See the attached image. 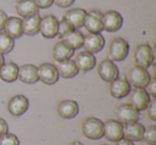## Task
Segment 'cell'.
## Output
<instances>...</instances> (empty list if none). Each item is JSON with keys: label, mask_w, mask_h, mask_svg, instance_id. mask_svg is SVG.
<instances>
[{"label": "cell", "mask_w": 156, "mask_h": 145, "mask_svg": "<svg viewBox=\"0 0 156 145\" xmlns=\"http://www.w3.org/2000/svg\"><path fill=\"white\" fill-rule=\"evenodd\" d=\"M39 9H48L54 5V0H34Z\"/></svg>", "instance_id": "obj_35"}, {"label": "cell", "mask_w": 156, "mask_h": 145, "mask_svg": "<svg viewBox=\"0 0 156 145\" xmlns=\"http://www.w3.org/2000/svg\"><path fill=\"white\" fill-rule=\"evenodd\" d=\"M74 2H75V0H54L55 5L59 8H62V9H67Z\"/></svg>", "instance_id": "obj_34"}, {"label": "cell", "mask_w": 156, "mask_h": 145, "mask_svg": "<svg viewBox=\"0 0 156 145\" xmlns=\"http://www.w3.org/2000/svg\"><path fill=\"white\" fill-rule=\"evenodd\" d=\"M115 145H135V144H134V142H133V141L123 138L122 140L118 141V142L115 143Z\"/></svg>", "instance_id": "obj_38"}, {"label": "cell", "mask_w": 156, "mask_h": 145, "mask_svg": "<svg viewBox=\"0 0 156 145\" xmlns=\"http://www.w3.org/2000/svg\"><path fill=\"white\" fill-rule=\"evenodd\" d=\"M129 54V44L122 37H115L111 41L108 49L109 59L113 62H122Z\"/></svg>", "instance_id": "obj_3"}, {"label": "cell", "mask_w": 156, "mask_h": 145, "mask_svg": "<svg viewBox=\"0 0 156 145\" xmlns=\"http://www.w3.org/2000/svg\"><path fill=\"white\" fill-rule=\"evenodd\" d=\"M83 39H85V35L83 33L81 32L80 30H78V29H75L73 30L71 33L66 35V36L63 37V41L66 42L74 50L76 49H79V48L83 47Z\"/></svg>", "instance_id": "obj_27"}, {"label": "cell", "mask_w": 156, "mask_h": 145, "mask_svg": "<svg viewBox=\"0 0 156 145\" xmlns=\"http://www.w3.org/2000/svg\"><path fill=\"white\" fill-rule=\"evenodd\" d=\"M29 109V99L23 94H17L10 98L8 102V111L13 116H20Z\"/></svg>", "instance_id": "obj_9"}, {"label": "cell", "mask_w": 156, "mask_h": 145, "mask_svg": "<svg viewBox=\"0 0 156 145\" xmlns=\"http://www.w3.org/2000/svg\"><path fill=\"white\" fill-rule=\"evenodd\" d=\"M124 128V138L130 140L133 142H139L143 140V134H144L145 127L139 122L125 124L123 125Z\"/></svg>", "instance_id": "obj_19"}, {"label": "cell", "mask_w": 156, "mask_h": 145, "mask_svg": "<svg viewBox=\"0 0 156 145\" xmlns=\"http://www.w3.org/2000/svg\"><path fill=\"white\" fill-rule=\"evenodd\" d=\"M39 73V80L47 85H52L58 82L59 74L57 71L56 65L51 63H43L37 67Z\"/></svg>", "instance_id": "obj_11"}, {"label": "cell", "mask_w": 156, "mask_h": 145, "mask_svg": "<svg viewBox=\"0 0 156 145\" xmlns=\"http://www.w3.org/2000/svg\"><path fill=\"white\" fill-rule=\"evenodd\" d=\"M23 22V34L33 36L40 32V22H41V16L39 13L35 15L29 16L22 20Z\"/></svg>", "instance_id": "obj_25"}, {"label": "cell", "mask_w": 156, "mask_h": 145, "mask_svg": "<svg viewBox=\"0 0 156 145\" xmlns=\"http://www.w3.org/2000/svg\"><path fill=\"white\" fill-rule=\"evenodd\" d=\"M151 74L147 68H142L139 66H133L127 71V81L134 88L145 89L151 80Z\"/></svg>", "instance_id": "obj_4"}, {"label": "cell", "mask_w": 156, "mask_h": 145, "mask_svg": "<svg viewBox=\"0 0 156 145\" xmlns=\"http://www.w3.org/2000/svg\"><path fill=\"white\" fill-rule=\"evenodd\" d=\"M40 33L45 39H54L58 33V19L56 16L48 14L41 17L40 22Z\"/></svg>", "instance_id": "obj_12"}, {"label": "cell", "mask_w": 156, "mask_h": 145, "mask_svg": "<svg viewBox=\"0 0 156 145\" xmlns=\"http://www.w3.org/2000/svg\"><path fill=\"white\" fill-rule=\"evenodd\" d=\"M7 19H8V15L5 14V12H3L2 10H0V31L3 30V27H5Z\"/></svg>", "instance_id": "obj_37"}, {"label": "cell", "mask_w": 156, "mask_h": 145, "mask_svg": "<svg viewBox=\"0 0 156 145\" xmlns=\"http://www.w3.org/2000/svg\"><path fill=\"white\" fill-rule=\"evenodd\" d=\"M129 104L137 109L138 111L147 110L150 102H151V96L147 92L145 89L140 88H134L129 92Z\"/></svg>", "instance_id": "obj_8"}, {"label": "cell", "mask_w": 156, "mask_h": 145, "mask_svg": "<svg viewBox=\"0 0 156 145\" xmlns=\"http://www.w3.org/2000/svg\"><path fill=\"white\" fill-rule=\"evenodd\" d=\"M69 145H85L83 143H81L80 141H74V142H72Z\"/></svg>", "instance_id": "obj_40"}, {"label": "cell", "mask_w": 156, "mask_h": 145, "mask_svg": "<svg viewBox=\"0 0 156 145\" xmlns=\"http://www.w3.org/2000/svg\"><path fill=\"white\" fill-rule=\"evenodd\" d=\"M132 85L126 78H117L109 85V94L115 99H122L129 94Z\"/></svg>", "instance_id": "obj_14"}, {"label": "cell", "mask_w": 156, "mask_h": 145, "mask_svg": "<svg viewBox=\"0 0 156 145\" xmlns=\"http://www.w3.org/2000/svg\"><path fill=\"white\" fill-rule=\"evenodd\" d=\"M76 66L78 67V69L81 71H90L91 69H93L96 65V58L93 54L89 51H81L76 56L75 60Z\"/></svg>", "instance_id": "obj_18"}, {"label": "cell", "mask_w": 156, "mask_h": 145, "mask_svg": "<svg viewBox=\"0 0 156 145\" xmlns=\"http://www.w3.org/2000/svg\"><path fill=\"white\" fill-rule=\"evenodd\" d=\"M14 40L10 37L7 33L0 32V54H7L13 50Z\"/></svg>", "instance_id": "obj_28"}, {"label": "cell", "mask_w": 156, "mask_h": 145, "mask_svg": "<svg viewBox=\"0 0 156 145\" xmlns=\"http://www.w3.org/2000/svg\"><path fill=\"white\" fill-rule=\"evenodd\" d=\"M75 50L63 40L57 42L52 48V57L57 62H62L65 60H69L73 57Z\"/></svg>", "instance_id": "obj_20"}, {"label": "cell", "mask_w": 156, "mask_h": 145, "mask_svg": "<svg viewBox=\"0 0 156 145\" xmlns=\"http://www.w3.org/2000/svg\"><path fill=\"white\" fill-rule=\"evenodd\" d=\"M57 111L60 117L64 119H72L77 116L79 113V105L76 100L65 99L59 102Z\"/></svg>", "instance_id": "obj_16"}, {"label": "cell", "mask_w": 156, "mask_h": 145, "mask_svg": "<svg viewBox=\"0 0 156 145\" xmlns=\"http://www.w3.org/2000/svg\"><path fill=\"white\" fill-rule=\"evenodd\" d=\"M73 30H75L73 28V26L67 20H65L64 18H62L61 20H58V33H57V35L61 40L64 36H66L69 33H71Z\"/></svg>", "instance_id": "obj_29"}, {"label": "cell", "mask_w": 156, "mask_h": 145, "mask_svg": "<svg viewBox=\"0 0 156 145\" xmlns=\"http://www.w3.org/2000/svg\"><path fill=\"white\" fill-rule=\"evenodd\" d=\"M8 132H9V126H8V123L3 119L0 117V136L8 133Z\"/></svg>", "instance_id": "obj_36"}, {"label": "cell", "mask_w": 156, "mask_h": 145, "mask_svg": "<svg viewBox=\"0 0 156 145\" xmlns=\"http://www.w3.org/2000/svg\"><path fill=\"white\" fill-rule=\"evenodd\" d=\"M98 74L103 81L110 83L119 78V68L110 59H104L98 66Z\"/></svg>", "instance_id": "obj_6"}, {"label": "cell", "mask_w": 156, "mask_h": 145, "mask_svg": "<svg viewBox=\"0 0 156 145\" xmlns=\"http://www.w3.org/2000/svg\"><path fill=\"white\" fill-rule=\"evenodd\" d=\"M143 140L145 141L147 145H156V126L150 125L145 128Z\"/></svg>", "instance_id": "obj_30"}, {"label": "cell", "mask_w": 156, "mask_h": 145, "mask_svg": "<svg viewBox=\"0 0 156 145\" xmlns=\"http://www.w3.org/2000/svg\"><path fill=\"white\" fill-rule=\"evenodd\" d=\"M103 22V28L107 32H115V31L120 30L123 25V17L122 15L117 11H107L103 13L102 17Z\"/></svg>", "instance_id": "obj_10"}, {"label": "cell", "mask_w": 156, "mask_h": 145, "mask_svg": "<svg viewBox=\"0 0 156 145\" xmlns=\"http://www.w3.org/2000/svg\"><path fill=\"white\" fill-rule=\"evenodd\" d=\"M0 145H20V139L13 133H5L0 136Z\"/></svg>", "instance_id": "obj_31"}, {"label": "cell", "mask_w": 156, "mask_h": 145, "mask_svg": "<svg viewBox=\"0 0 156 145\" xmlns=\"http://www.w3.org/2000/svg\"><path fill=\"white\" fill-rule=\"evenodd\" d=\"M105 37L101 33H89L85 35L83 39V45L86 51H89L91 54H98L104 48L105 46Z\"/></svg>", "instance_id": "obj_15"}, {"label": "cell", "mask_w": 156, "mask_h": 145, "mask_svg": "<svg viewBox=\"0 0 156 145\" xmlns=\"http://www.w3.org/2000/svg\"><path fill=\"white\" fill-rule=\"evenodd\" d=\"M3 32L7 33L10 37H12L13 40L20 39L23 35V22L22 19L20 17H8L5 25L3 27Z\"/></svg>", "instance_id": "obj_22"}, {"label": "cell", "mask_w": 156, "mask_h": 145, "mask_svg": "<svg viewBox=\"0 0 156 145\" xmlns=\"http://www.w3.org/2000/svg\"><path fill=\"white\" fill-rule=\"evenodd\" d=\"M87 15V11L85 9H79V8H75V9H71L64 14L63 18L69 22L73 26L74 29H79L83 27V22H85V18Z\"/></svg>", "instance_id": "obj_21"}, {"label": "cell", "mask_w": 156, "mask_h": 145, "mask_svg": "<svg viewBox=\"0 0 156 145\" xmlns=\"http://www.w3.org/2000/svg\"><path fill=\"white\" fill-rule=\"evenodd\" d=\"M101 145H108V144H101Z\"/></svg>", "instance_id": "obj_41"}, {"label": "cell", "mask_w": 156, "mask_h": 145, "mask_svg": "<svg viewBox=\"0 0 156 145\" xmlns=\"http://www.w3.org/2000/svg\"><path fill=\"white\" fill-rule=\"evenodd\" d=\"M5 57H3V54H0V68H1V66H2L3 64H5Z\"/></svg>", "instance_id": "obj_39"}, {"label": "cell", "mask_w": 156, "mask_h": 145, "mask_svg": "<svg viewBox=\"0 0 156 145\" xmlns=\"http://www.w3.org/2000/svg\"><path fill=\"white\" fill-rule=\"evenodd\" d=\"M18 79L26 85H34L39 81L37 67L33 64H24L18 69Z\"/></svg>", "instance_id": "obj_17"}, {"label": "cell", "mask_w": 156, "mask_h": 145, "mask_svg": "<svg viewBox=\"0 0 156 145\" xmlns=\"http://www.w3.org/2000/svg\"><path fill=\"white\" fill-rule=\"evenodd\" d=\"M104 136L108 141L117 143L124 138L123 124L117 119H108L104 123Z\"/></svg>", "instance_id": "obj_7"}, {"label": "cell", "mask_w": 156, "mask_h": 145, "mask_svg": "<svg viewBox=\"0 0 156 145\" xmlns=\"http://www.w3.org/2000/svg\"><path fill=\"white\" fill-rule=\"evenodd\" d=\"M115 114L117 121H119L123 125L138 122L140 119V111H138L130 104H122L118 106L115 111Z\"/></svg>", "instance_id": "obj_5"}, {"label": "cell", "mask_w": 156, "mask_h": 145, "mask_svg": "<svg viewBox=\"0 0 156 145\" xmlns=\"http://www.w3.org/2000/svg\"><path fill=\"white\" fill-rule=\"evenodd\" d=\"M147 110V116H149L152 121L155 122L156 121V98L151 99Z\"/></svg>", "instance_id": "obj_32"}, {"label": "cell", "mask_w": 156, "mask_h": 145, "mask_svg": "<svg viewBox=\"0 0 156 145\" xmlns=\"http://www.w3.org/2000/svg\"><path fill=\"white\" fill-rule=\"evenodd\" d=\"M102 17L103 13L98 10H92L90 12H87L83 27L87 29L89 33H101L102 31H104Z\"/></svg>", "instance_id": "obj_13"}, {"label": "cell", "mask_w": 156, "mask_h": 145, "mask_svg": "<svg viewBox=\"0 0 156 145\" xmlns=\"http://www.w3.org/2000/svg\"><path fill=\"white\" fill-rule=\"evenodd\" d=\"M81 132L89 140H100L104 136V122L96 117H87L81 124Z\"/></svg>", "instance_id": "obj_1"}, {"label": "cell", "mask_w": 156, "mask_h": 145, "mask_svg": "<svg viewBox=\"0 0 156 145\" xmlns=\"http://www.w3.org/2000/svg\"><path fill=\"white\" fill-rule=\"evenodd\" d=\"M57 71H58L59 77H62L64 79H71L74 78L76 75L79 73V69L76 66L74 60H65L62 62H59L57 65Z\"/></svg>", "instance_id": "obj_26"}, {"label": "cell", "mask_w": 156, "mask_h": 145, "mask_svg": "<svg viewBox=\"0 0 156 145\" xmlns=\"http://www.w3.org/2000/svg\"><path fill=\"white\" fill-rule=\"evenodd\" d=\"M18 69L20 66L16 63H5L0 68V79L8 83L14 82L18 79Z\"/></svg>", "instance_id": "obj_24"}, {"label": "cell", "mask_w": 156, "mask_h": 145, "mask_svg": "<svg viewBox=\"0 0 156 145\" xmlns=\"http://www.w3.org/2000/svg\"><path fill=\"white\" fill-rule=\"evenodd\" d=\"M147 93L150 96H152V98H156V78L152 77L150 80L149 85H147Z\"/></svg>", "instance_id": "obj_33"}, {"label": "cell", "mask_w": 156, "mask_h": 145, "mask_svg": "<svg viewBox=\"0 0 156 145\" xmlns=\"http://www.w3.org/2000/svg\"><path fill=\"white\" fill-rule=\"evenodd\" d=\"M133 58H134V63L136 66L147 69L154 62L153 48L147 43L139 44L135 48Z\"/></svg>", "instance_id": "obj_2"}, {"label": "cell", "mask_w": 156, "mask_h": 145, "mask_svg": "<svg viewBox=\"0 0 156 145\" xmlns=\"http://www.w3.org/2000/svg\"><path fill=\"white\" fill-rule=\"evenodd\" d=\"M15 10L18 15L24 18L39 13V8L34 0H18L15 3Z\"/></svg>", "instance_id": "obj_23"}]
</instances>
